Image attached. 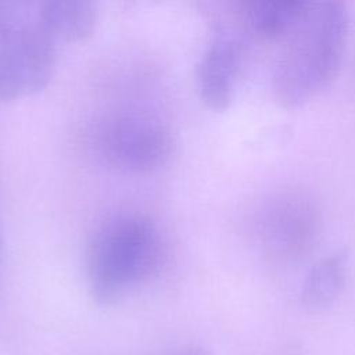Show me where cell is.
Masks as SVG:
<instances>
[{
  "mask_svg": "<svg viewBox=\"0 0 355 355\" xmlns=\"http://www.w3.org/2000/svg\"><path fill=\"white\" fill-rule=\"evenodd\" d=\"M182 355H205V354L201 352V351H197V349H191V351H187V352H184Z\"/></svg>",
  "mask_w": 355,
  "mask_h": 355,
  "instance_id": "30bf717a",
  "label": "cell"
},
{
  "mask_svg": "<svg viewBox=\"0 0 355 355\" xmlns=\"http://www.w3.org/2000/svg\"><path fill=\"white\" fill-rule=\"evenodd\" d=\"M243 40L236 32L220 28L207 46L197 67V87L201 100L212 110H226L243 61Z\"/></svg>",
  "mask_w": 355,
  "mask_h": 355,
  "instance_id": "8992f818",
  "label": "cell"
},
{
  "mask_svg": "<svg viewBox=\"0 0 355 355\" xmlns=\"http://www.w3.org/2000/svg\"><path fill=\"white\" fill-rule=\"evenodd\" d=\"M308 4L304 0H243L234 4V12L244 31L272 40L287 37L304 17Z\"/></svg>",
  "mask_w": 355,
  "mask_h": 355,
  "instance_id": "52a82bcc",
  "label": "cell"
},
{
  "mask_svg": "<svg viewBox=\"0 0 355 355\" xmlns=\"http://www.w3.org/2000/svg\"><path fill=\"white\" fill-rule=\"evenodd\" d=\"M349 269V252L336 250L318 259L305 275L300 298L309 311L329 308L343 293Z\"/></svg>",
  "mask_w": 355,
  "mask_h": 355,
  "instance_id": "ba28073f",
  "label": "cell"
},
{
  "mask_svg": "<svg viewBox=\"0 0 355 355\" xmlns=\"http://www.w3.org/2000/svg\"><path fill=\"white\" fill-rule=\"evenodd\" d=\"M348 28L345 3L309 1L304 17L287 35L272 73V92L282 107H300L331 83L344 58Z\"/></svg>",
  "mask_w": 355,
  "mask_h": 355,
  "instance_id": "6da1fadb",
  "label": "cell"
},
{
  "mask_svg": "<svg viewBox=\"0 0 355 355\" xmlns=\"http://www.w3.org/2000/svg\"><path fill=\"white\" fill-rule=\"evenodd\" d=\"M255 230L261 250L270 259L298 261L312 250L319 236L318 204L301 191L273 194L262 202Z\"/></svg>",
  "mask_w": 355,
  "mask_h": 355,
  "instance_id": "277c9868",
  "label": "cell"
},
{
  "mask_svg": "<svg viewBox=\"0 0 355 355\" xmlns=\"http://www.w3.org/2000/svg\"><path fill=\"white\" fill-rule=\"evenodd\" d=\"M43 28L57 40L80 42L93 35L97 24L96 6L86 0H47L37 3Z\"/></svg>",
  "mask_w": 355,
  "mask_h": 355,
  "instance_id": "9c48e42d",
  "label": "cell"
},
{
  "mask_svg": "<svg viewBox=\"0 0 355 355\" xmlns=\"http://www.w3.org/2000/svg\"><path fill=\"white\" fill-rule=\"evenodd\" d=\"M1 245H3V236H1V227H0V258H1Z\"/></svg>",
  "mask_w": 355,
  "mask_h": 355,
  "instance_id": "8fae6325",
  "label": "cell"
},
{
  "mask_svg": "<svg viewBox=\"0 0 355 355\" xmlns=\"http://www.w3.org/2000/svg\"><path fill=\"white\" fill-rule=\"evenodd\" d=\"M55 43L39 19L37 3L0 0V100L37 93L50 83Z\"/></svg>",
  "mask_w": 355,
  "mask_h": 355,
  "instance_id": "3957f363",
  "label": "cell"
},
{
  "mask_svg": "<svg viewBox=\"0 0 355 355\" xmlns=\"http://www.w3.org/2000/svg\"><path fill=\"white\" fill-rule=\"evenodd\" d=\"M162 258L155 223L143 215H119L104 222L86 250L89 291L100 304H111L128 288L153 276Z\"/></svg>",
  "mask_w": 355,
  "mask_h": 355,
  "instance_id": "7a4b0ae2",
  "label": "cell"
},
{
  "mask_svg": "<svg viewBox=\"0 0 355 355\" xmlns=\"http://www.w3.org/2000/svg\"><path fill=\"white\" fill-rule=\"evenodd\" d=\"M98 147L104 158L118 169L151 173L168 161L172 137L169 130L153 118L122 115L101 128Z\"/></svg>",
  "mask_w": 355,
  "mask_h": 355,
  "instance_id": "5b68a950",
  "label": "cell"
}]
</instances>
